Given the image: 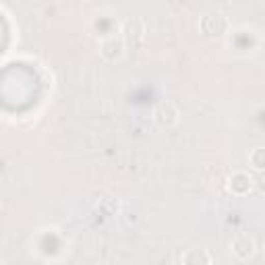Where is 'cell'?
<instances>
[{"mask_svg":"<svg viewBox=\"0 0 265 265\" xmlns=\"http://www.w3.org/2000/svg\"><path fill=\"white\" fill-rule=\"evenodd\" d=\"M166 106H168V104H162V106L157 108L155 118H157V122H160V124H172V122L176 120V112L168 114V112H166Z\"/></svg>","mask_w":265,"mask_h":265,"instance_id":"obj_1","label":"cell"}]
</instances>
